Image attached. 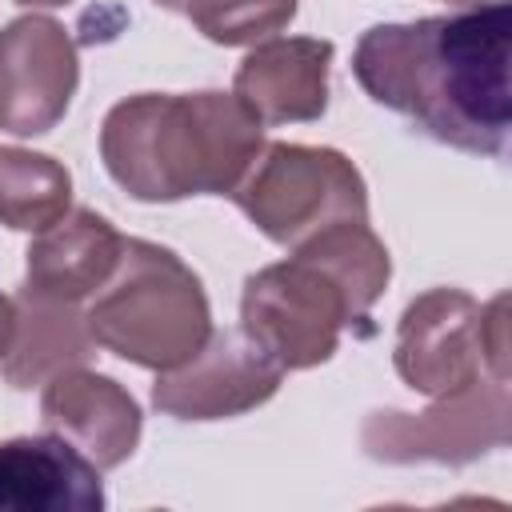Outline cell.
Returning <instances> with one entry per match:
<instances>
[{
  "mask_svg": "<svg viewBox=\"0 0 512 512\" xmlns=\"http://www.w3.org/2000/svg\"><path fill=\"white\" fill-rule=\"evenodd\" d=\"M124 236L92 208H68L56 224L32 236L24 252V288L48 300L80 304L116 272Z\"/></svg>",
  "mask_w": 512,
  "mask_h": 512,
  "instance_id": "obj_12",
  "label": "cell"
},
{
  "mask_svg": "<svg viewBox=\"0 0 512 512\" xmlns=\"http://www.w3.org/2000/svg\"><path fill=\"white\" fill-rule=\"evenodd\" d=\"M84 324L96 348L148 372H172L208 344L212 308L200 276L172 248L124 236L120 264L92 296Z\"/></svg>",
  "mask_w": 512,
  "mask_h": 512,
  "instance_id": "obj_4",
  "label": "cell"
},
{
  "mask_svg": "<svg viewBox=\"0 0 512 512\" xmlns=\"http://www.w3.org/2000/svg\"><path fill=\"white\" fill-rule=\"evenodd\" d=\"M328 64L332 40L272 36L240 60L232 96H240L260 124H308L328 108Z\"/></svg>",
  "mask_w": 512,
  "mask_h": 512,
  "instance_id": "obj_11",
  "label": "cell"
},
{
  "mask_svg": "<svg viewBox=\"0 0 512 512\" xmlns=\"http://www.w3.org/2000/svg\"><path fill=\"white\" fill-rule=\"evenodd\" d=\"M16 4H28V8H60L68 0H16Z\"/></svg>",
  "mask_w": 512,
  "mask_h": 512,
  "instance_id": "obj_18",
  "label": "cell"
},
{
  "mask_svg": "<svg viewBox=\"0 0 512 512\" xmlns=\"http://www.w3.org/2000/svg\"><path fill=\"white\" fill-rule=\"evenodd\" d=\"M80 84L76 40L52 16H16L0 28V132H52Z\"/></svg>",
  "mask_w": 512,
  "mask_h": 512,
  "instance_id": "obj_8",
  "label": "cell"
},
{
  "mask_svg": "<svg viewBox=\"0 0 512 512\" xmlns=\"http://www.w3.org/2000/svg\"><path fill=\"white\" fill-rule=\"evenodd\" d=\"M264 148V124L232 92H136L108 108L100 160L144 204L232 196Z\"/></svg>",
  "mask_w": 512,
  "mask_h": 512,
  "instance_id": "obj_2",
  "label": "cell"
},
{
  "mask_svg": "<svg viewBox=\"0 0 512 512\" xmlns=\"http://www.w3.org/2000/svg\"><path fill=\"white\" fill-rule=\"evenodd\" d=\"M72 208V172L48 152L0 144V224L44 232Z\"/></svg>",
  "mask_w": 512,
  "mask_h": 512,
  "instance_id": "obj_15",
  "label": "cell"
},
{
  "mask_svg": "<svg viewBox=\"0 0 512 512\" xmlns=\"http://www.w3.org/2000/svg\"><path fill=\"white\" fill-rule=\"evenodd\" d=\"M12 336H16V300L0 292V360L12 348Z\"/></svg>",
  "mask_w": 512,
  "mask_h": 512,
  "instance_id": "obj_17",
  "label": "cell"
},
{
  "mask_svg": "<svg viewBox=\"0 0 512 512\" xmlns=\"http://www.w3.org/2000/svg\"><path fill=\"white\" fill-rule=\"evenodd\" d=\"M504 308H508L504 292L488 304H476L460 288L420 292L396 324L392 364L400 380L432 400L464 392L484 372L492 380H508Z\"/></svg>",
  "mask_w": 512,
  "mask_h": 512,
  "instance_id": "obj_6",
  "label": "cell"
},
{
  "mask_svg": "<svg viewBox=\"0 0 512 512\" xmlns=\"http://www.w3.org/2000/svg\"><path fill=\"white\" fill-rule=\"evenodd\" d=\"M168 12H180L204 32L212 44L236 48V44H256L280 28L292 24L296 0H152Z\"/></svg>",
  "mask_w": 512,
  "mask_h": 512,
  "instance_id": "obj_16",
  "label": "cell"
},
{
  "mask_svg": "<svg viewBox=\"0 0 512 512\" xmlns=\"http://www.w3.org/2000/svg\"><path fill=\"white\" fill-rule=\"evenodd\" d=\"M388 276V248L368 220H336L244 280L240 328L284 372L316 368L332 360L344 328L368 320Z\"/></svg>",
  "mask_w": 512,
  "mask_h": 512,
  "instance_id": "obj_3",
  "label": "cell"
},
{
  "mask_svg": "<svg viewBox=\"0 0 512 512\" xmlns=\"http://www.w3.org/2000/svg\"><path fill=\"white\" fill-rule=\"evenodd\" d=\"M508 36L512 8L504 0L408 24H372L356 40L352 76L380 108L412 120L424 136L496 156L512 124Z\"/></svg>",
  "mask_w": 512,
  "mask_h": 512,
  "instance_id": "obj_1",
  "label": "cell"
},
{
  "mask_svg": "<svg viewBox=\"0 0 512 512\" xmlns=\"http://www.w3.org/2000/svg\"><path fill=\"white\" fill-rule=\"evenodd\" d=\"M444 4H460V8H472V4H480V0H444Z\"/></svg>",
  "mask_w": 512,
  "mask_h": 512,
  "instance_id": "obj_19",
  "label": "cell"
},
{
  "mask_svg": "<svg viewBox=\"0 0 512 512\" xmlns=\"http://www.w3.org/2000/svg\"><path fill=\"white\" fill-rule=\"evenodd\" d=\"M100 468L56 432L0 440V512H100Z\"/></svg>",
  "mask_w": 512,
  "mask_h": 512,
  "instance_id": "obj_13",
  "label": "cell"
},
{
  "mask_svg": "<svg viewBox=\"0 0 512 512\" xmlns=\"http://www.w3.org/2000/svg\"><path fill=\"white\" fill-rule=\"evenodd\" d=\"M40 420L80 456H88L100 472L120 468L136 452L144 432V416L132 392L120 380L80 364L60 368L56 376L44 380Z\"/></svg>",
  "mask_w": 512,
  "mask_h": 512,
  "instance_id": "obj_10",
  "label": "cell"
},
{
  "mask_svg": "<svg viewBox=\"0 0 512 512\" xmlns=\"http://www.w3.org/2000/svg\"><path fill=\"white\" fill-rule=\"evenodd\" d=\"M228 200L280 248H296L336 220H368L360 168L324 144L264 140Z\"/></svg>",
  "mask_w": 512,
  "mask_h": 512,
  "instance_id": "obj_5",
  "label": "cell"
},
{
  "mask_svg": "<svg viewBox=\"0 0 512 512\" xmlns=\"http://www.w3.org/2000/svg\"><path fill=\"white\" fill-rule=\"evenodd\" d=\"M92 348H96V340L88 336L84 312H76V304L48 300V296L20 288L16 336L0 360V376L12 388H32V384H44L48 376H56L60 368L84 364L92 356Z\"/></svg>",
  "mask_w": 512,
  "mask_h": 512,
  "instance_id": "obj_14",
  "label": "cell"
},
{
  "mask_svg": "<svg viewBox=\"0 0 512 512\" xmlns=\"http://www.w3.org/2000/svg\"><path fill=\"white\" fill-rule=\"evenodd\" d=\"M508 380H476L464 392L436 396L424 412L384 408L364 420V452L380 464H472L508 444Z\"/></svg>",
  "mask_w": 512,
  "mask_h": 512,
  "instance_id": "obj_7",
  "label": "cell"
},
{
  "mask_svg": "<svg viewBox=\"0 0 512 512\" xmlns=\"http://www.w3.org/2000/svg\"><path fill=\"white\" fill-rule=\"evenodd\" d=\"M284 368L256 348L244 328L212 332L208 344L180 368L160 372L152 404L172 420H228L276 396Z\"/></svg>",
  "mask_w": 512,
  "mask_h": 512,
  "instance_id": "obj_9",
  "label": "cell"
}]
</instances>
